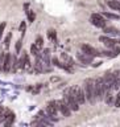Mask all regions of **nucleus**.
<instances>
[{"mask_svg": "<svg viewBox=\"0 0 120 127\" xmlns=\"http://www.w3.org/2000/svg\"><path fill=\"white\" fill-rule=\"evenodd\" d=\"M11 70H12V71H16V70H17V58H16V57H12V65H11Z\"/></svg>", "mask_w": 120, "mask_h": 127, "instance_id": "22", "label": "nucleus"}, {"mask_svg": "<svg viewBox=\"0 0 120 127\" xmlns=\"http://www.w3.org/2000/svg\"><path fill=\"white\" fill-rule=\"evenodd\" d=\"M46 113L49 117H57L58 109H57V105H55V101L49 102V105L46 106Z\"/></svg>", "mask_w": 120, "mask_h": 127, "instance_id": "10", "label": "nucleus"}, {"mask_svg": "<svg viewBox=\"0 0 120 127\" xmlns=\"http://www.w3.org/2000/svg\"><path fill=\"white\" fill-rule=\"evenodd\" d=\"M102 15L104 16L106 19H111V20H119V19H120V16H119V15L111 13V12H103Z\"/></svg>", "mask_w": 120, "mask_h": 127, "instance_id": "17", "label": "nucleus"}, {"mask_svg": "<svg viewBox=\"0 0 120 127\" xmlns=\"http://www.w3.org/2000/svg\"><path fill=\"white\" fill-rule=\"evenodd\" d=\"M81 49H82L83 53L89 54V56H91V57H100L102 56V53L98 49H95V48H93L91 45H89V44H82Z\"/></svg>", "mask_w": 120, "mask_h": 127, "instance_id": "6", "label": "nucleus"}, {"mask_svg": "<svg viewBox=\"0 0 120 127\" xmlns=\"http://www.w3.org/2000/svg\"><path fill=\"white\" fill-rule=\"evenodd\" d=\"M103 31H104V33H107V34H114V36L119 34V31L116 29V28H114V27H104Z\"/></svg>", "mask_w": 120, "mask_h": 127, "instance_id": "15", "label": "nucleus"}, {"mask_svg": "<svg viewBox=\"0 0 120 127\" xmlns=\"http://www.w3.org/2000/svg\"><path fill=\"white\" fill-rule=\"evenodd\" d=\"M61 57L65 60V64H66V65H69V66H70V65H73V64H74V62H73V60H71L66 53H62V54H61Z\"/></svg>", "mask_w": 120, "mask_h": 127, "instance_id": "18", "label": "nucleus"}, {"mask_svg": "<svg viewBox=\"0 0 120 127\" xmlns=\"http://www.w3.org/2000/svg\"><path fill=\"white\" fill-rule=\"evenodd\" d=\"M26 29V23L25 21H21V24H20V27H19V31L21 32V33H24Z\"/></svg>", "mask_w": 120, "mask_h": 127, "instance_id": "25", "label": "nucleus"}, {"mask_svg": "<svg viewBox=\"0 0 120 127\" xmlns=\"http://www.w3.org/2000/svg\"><path fill=\"white\" fill-rule=\"evenodd\" d=\"M114 105H115V107H120V93L116 95V98H115Z\"/></svg>", "mask_w": 120, "mask_h": 127, "instance_id": "26", "label": "nucleus"}, {"mask_svg": "<svg viewBox=\"0 0 120 127\" xmlns=\"http://www.w3.org/2000/svg\"><path fill=\"white\" fill-rule=\"evenodd\" d=\"M78 58L85 64H91V61H93V57L86 54V53H78Z\"/></svg>", "mask_w": 120, "mask_h": 127, "instance_id": "13", "label": "nucleus"}, {"mask_svg": "<svg viewBox=\"0 0 120 127\" xmlns=\"http://www.w3.org/2000/svg\"><path fill=\"white\" fill-rule=\"evenodd\" d=\"M85 95H86V99L90 103L96 102V97H95V83H94L93 78L85 79Z\"/></svg>", "mask_w": 120, "mask_h": 127, "instance_id": "1", "label": "nucleus"}, {"mask_svg": "<svg viewBox=\"0 0 120 127\" xmlns=\"http://www.w3.org/2000/svg\"><path fill=\"white\" fill-rule=\"evenodd\" d=\"M55 105H57L58 111H61V114L63 115V117L69 118L71 115V110H70V107L66 105L65 101H55Z\"/></svg>", "mask_w": 120, "mask_h": 127, "instance_id": "7", "label": "nucleus"}, {"mask_svg": "<svg viewBox=\"0 0 120 127\" xmlns=\"http://www.w3.org/2000/svg\"><path fill=\"white\" fill-rule=\"evenodd\" d=\"M90 23L96 28H104L106 24H107L104 16L100 15V13H93L90 16Z\"/></svg>", "mask_w": 120, "mask_h": 127, "instance_id": "5", "label": "nucleus"}, {"mask_svg": "<svg viewBox=\"0 0 120 127\" xmlns=\"http://www.w3.org/2000/svg\"><path fill=\"white\" fill-rule=\"evenodd\" d=\"M11 38H12V33L9 32V33H8V36L5 37V40H4V46H5V48L9 46V44H11Z\"/></svg>", "mask_w": 120, "mask_h": 127, "instance_id": "23", "label": "nucleus"}, {"mask_svg": "<svg viewBox=\"0 0 120 127\" xmlns=\"http://www.w3.org/2000/svg\"><path fill=\"white\" fill-rule=\"evenodd\" d=\"M1 111H3V107H0V113H1Z\"/></svg>", "mask_w": 120, "mask_h": 127, "instance_id": "28", "label": "nucleus"}, {"mask_svg": "<svg viewBox=\"0 0 120 127\" xmlns=\"http://www.w3.org/2000/svg\"><path fill=\"white\" fill-rule=\"evenodd\" d=\"M99 41L103 42L107 48H111V49H114V48L118 45V42H119V41H116V40L108 37V36H100V37H99Z\"/></svg>", "mask_w": 120, "mask_h": 127, "instance_id": "8", "label": "nucleus"}, {"mask_svg": "<svg viewBox=\"0 0 120 127\" xmlns=\"http://www.w3.org/2000/svg\"><path fill=\"white\" fill-rule=\"evenodd\" d=\"M20 50H21V41H17V44H16V52H17V54Z\"/></svg>", "mask_w": 120, "mask_h": 127, "instance_id": "27", "label": "nucleus"}, {"mask_svg": "<svg viewBox=\"0 0 120 127\" xmlns=\"http://www.w3.org/2000/svg\"><path fill=\"white\" fill-rule=\"evenodd\" d=\"M94 83H95V97H96L98 101H103L106 94V86L104 82H103V77L94 79Z\"/></svg>", "mask_w": 120, "mask_h": 127, "instance_id": "3", "label": "nucleus"}, {"mask_svg": "<svg viewBox=\"0 0 120 127\" xmlns=\"http://www.w3.org/2000/svg\"><path fill=\"white\" fill-rule=\"evenodd\" d=\"M30 52H32V54H34V56H38L40 53V48L36 45V44H33V45L30 46Z\"/></svg>", "mask_w": 120, "mask_h": 127, "instance_id": "21", "label": "nucleus"}, {"mask_svg": "<svg viewBox=\"0 0 120 127\" xmlns=\"http://www.w3.org/2000/svg\"><path fill=\"white\" fill-rule=\"evenodd\" d=\"M48 37H49V40H51V41L57 42V32L54 29H49L48 31Z\"/></svg>", "mask_w": 120, "mask_h": 127, "instance_id": "16", "label": "nucleus"}, {"mask_svg": "<svg viewBox=\"0 0 120 127\" xmlns=\"http://www.w3.org/2000/svg\"><path fill=\"white\" fill-rule=\"evenodd\" d=\"M5 27H7V23H5V21H3L1 24H0V40H1V36H3V33H4Z\"/></svg>", "mask_w": 120, "mask_h": 127, "instance_id": "24", "label": "nucleus"}, {"mask_svg": "<svg viewBox=\"0 0 120 127\" xmlns=\"http://www.w3.org/2000/svg\"><path fill=\"white\" fill-rule=\"evenodd\" d=\"M26 57H28V54L24 52V53L21 54V57H20V60H17V66H19V69H24L25 67V60H26Z\"/></svg>", "mask_w": 120, "mask_h": 127, "instance_id": "14", "label": "nucleus"}, {"mask_svg": "<svg viewBox=\"0 0 120 127\" xmlns=\"http://www.w3.org/2000/svg\"><path fill=\"white\" fill-rule=\"evenodd\" d=\"M107 5L114 11H119L120 12V1L119 0H107Z\"/></svg>", "mask_w": 120, "mask_h": 127, "instance_id": "11", "label": "nucleus"}, {"mask_svg": "<svg viewBox=\"0 0 120 127\" xmlns=\"http://www.w3.org/2000/svg\"><path fill=\"white\" fill-rule=\"evenodd\" d=\"M11 65H12V56L11 53H4V60H3V70L8 73L11 71Z\"/></svg>", "mask_w": 120, "mask_h": 127, "instance_id": "9", "label": "nucleus"}, {"mask_svg": "<svg viewBox=\"0 0 120 127\" xmlns=\"http://www.w3.org/2000/svg\"><path fill=\"white\" fill-rule=\"evenodd\" d=\"M34 44L40 48V49H41V48L44 46V38L41 37V36H37V38H36V42H34Z\"/></svg>", "mask_w": 120, "mask_h": 127, "instance_id": "20", "label": "nucleus"}, {"mask_svg": "<svg viewBox=\"0 0 120 127\" xmlns=\"http://www.w3.org/2000/svg\"><path fill=\"white\" fill-rule=\"evenodd\" d=\"M26 15H28V20H29V23H33L34 19H36V13L33 11H26Z\"/></svg>", "mask_w": 120, "mask_h": 127, "instance_id": "19", "label": "nucleus"}, {"mask_svg": "<svg viewBox=\"0 0 120 127\" xmlns=\"http://www.w3.org/2000/svg\"><path fill=\"white\" fill-rule=\"evenodd\" d=\"M70 90H71V94L74 95L75 101H77L79 105H83V103L86 102V95H85V91L82 90V87H79V86H71Z\"/></svg>", "mask_w": 120, "mask_h": 127, "instance_id": "4", "label": "nucleus"}, {"mask_svg": "<svg viewBox=\"0 0 120 127\" xmlns=\"http://www.w3.org/2000/svg\"><path fill=\"white\" fill-rule=\"evenodd\" d=\"M53 64L57 67H61V69H65V70H67V71H73V69H70L69 67V65H66L65 62H59L58 61V58H53Z\"/></svg>", "mask_w": 120, "mask_h": 127, "instance_id": "12", "label": "nucleus"}, {"mask_svg": "<svg viewBox=\"0 0 120 127\" xmlns=\"http://www.w3.org/2000/svg\"><path fill=\"white\" fill-rule=\"evenodd\" d=\"M63 101L66 102V105L70 107L71 111H78V110H79V103L75 101L74 95L71 94L70 87H67V89L63 91Z\"/></svg>", "mask_w": 120, "mask_h": 127, "instance_id": "2", "label": "nucleus"}]
</instances>
